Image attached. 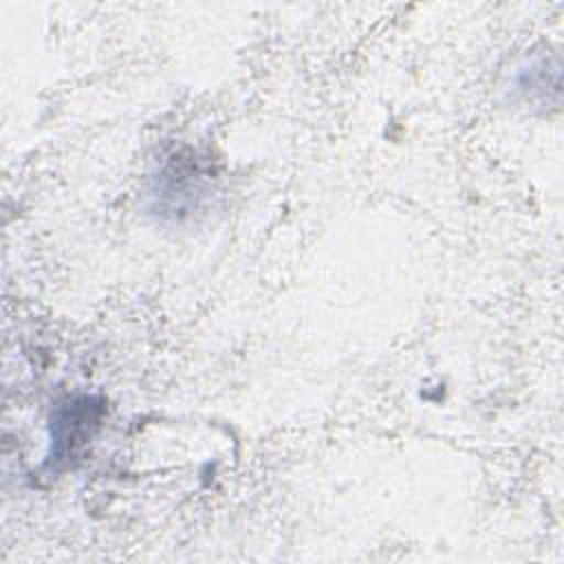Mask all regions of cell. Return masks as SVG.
<instances>
[{
    "mask_svg": "<svg viewBox=\"0 0 564 564\" xmlns=\"http://www.w3.org/2000/svg\"><path fill=\"white\" fill-rule=\"evenodd\" d=\"M101 405L88 397L68 399L55 410L51 419V454L48 463L62 467L73 463L79 456L82 447L93 436V430L99 425Z\"/></svg>",
    "mask_w": 564,
    "mask_h": 564,
    "instance_id": "cell-1",
    "label": "cell"
}]
</instances>
